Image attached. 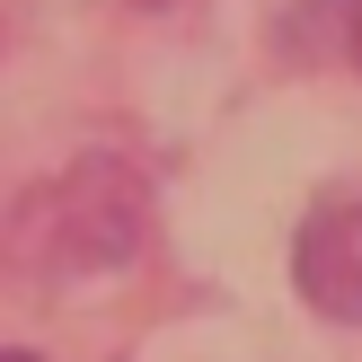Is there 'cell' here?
Returning a JSON list of instances; mask_svg holds the SVG:
<instances>
[{"label": "cell", "instance_id": "cell-1", "mask_svg": "<svg viewBox=\"0 0 362 362\" xmlns=\"http://www.w3.org/2000/svg\"><path fill=\"white\" fill-rule=\"evenodd\" d=\"M292 274H300V300H310L318 318L362 327V194H327V204L300 221Z\"/></svg>", "mask_w": 362, "mask_h": 362}, {"label": "cell", "instance_id": "cell-2", "mask_svg": "<svg viewBox=\"0 0 362 362\" xmlns=\"http://www.w3.org/2000/svg\"><path fill=\"white\" fill-rule=\"evenodd\" d=\"M318 9H327L336 53H345V62H362V0H318Z\"/></svg>", "mask_w": 362, "mask_h": 362}, {"label": "cell", "instance_id": "cell-3", "mask_svg": "<svg viewBox=\"0 0 362 362\" xmlns=\"http://www.w3.org/2000/svg\"><path fill=\"white\" fill-rule=\"evenodd\" d=\"M0 362H35V354H0Z\"/></svg>", "mask_w": 362, "mask_h": 362}]
</instances>
